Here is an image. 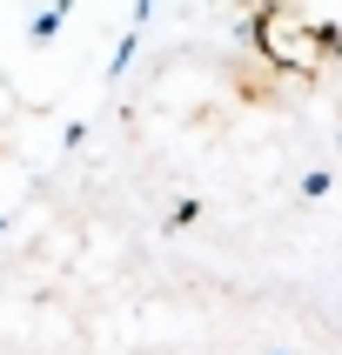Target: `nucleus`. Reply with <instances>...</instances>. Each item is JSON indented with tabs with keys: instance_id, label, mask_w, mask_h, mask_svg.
Masks as SVG:
<instances>
[{
	"instance_id": "f257e3e1",
	"label": "nucleus",
	"mask_w": 342,
	"mask_h": 355,
	"mask_svg": "<svg viewBox=\"0 0 342 355\" xmlns=\"http://www.w3.org/2000/svg\"><path fill=\"white\" fill-rule=\"evenodd\" d=\"M248 27H255L262 60H275L282 74H302V80L329 74V60L342 54V34L322 14H309V7H262Z\"/></svg>"
}]
</instances>
